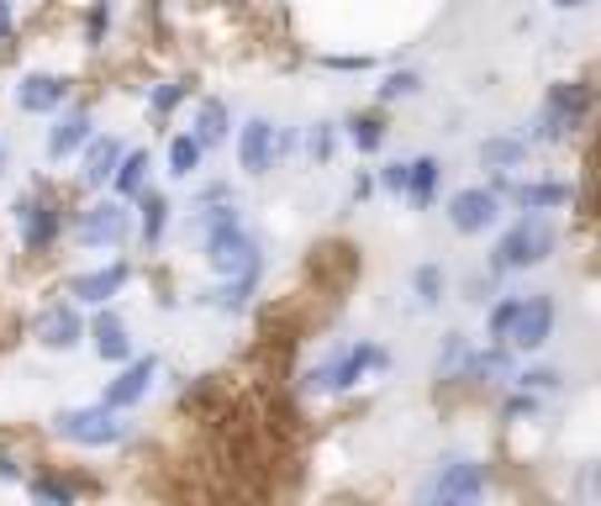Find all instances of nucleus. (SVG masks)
Returning <instances> with one entry per match:
<instances>
[{"label":"nucleus","instance_id":"nucleus-1","mask_svg":"<svg viewBox=\"0 0 601 506\" xmlns=\"http://www.w3.org/2000/svg\"><path fill=\"white\" fill-rule=\"evenodd\" d=\"M554 244H560L554 222H549L543 211H522L518 222H512L496 238V254H491V264H496V269H533V264H543L549 254H554Z\"/></svg>","mask_w":601,"mask_h":506},{"label":"nucleus","instance_id":"nucleus-2","mask_svg":"<svg viewBox=\"0 0 601 506\" xmlns=\"http://www.w3.org/2000/svg\"><path fill=\"white\" fill-rule=\"evenodd\" d=\"M53 433L75 448H117L127 438V423H121L117 406L96 401V406H63V411H53Z\"/></svg>","mask_w":601,"mask_h":506},{"label":"nucleus","instance_id":"nucleus-3","mask_svg":"<svg viewBox=\"0 0 601 506\" xmlns=\"http://www.w3.org/2000/svg\"><path fill=\"white\" fill-rule=\"evenodd\" d=\"M385 365H391L385 348L364 338V344L343 348L333 359H322L317 369H306V390H317V396H343V390H354L364 375H375V369H385Z\"/></svg>","mask_w":601,"mask_h":506},{"label":"nucleus","instance_id":"nucleus-4","mask_svg":"<svg viewBox=\"0 0 601 506\" xmlns=\"http://www.w3.org/2000/svg\"><path fill=\"white\" fill-rule=\"evenodd\" d=\"M11 222H17V238H21V254H53V244L63 238V206L59 196H48V190H27L17 196L11 206Z\"/></svg>","mask_w":601,"mask_h":506},{"label":"nucleus","instance_id":"nucleus-5","mask_svg":"<svg viewBox=\"0 0 601 506\" xmlns=\"http://www.w3.org/2000/svg\"><path fill=\"white\" fill-rule=\"evenodd\" d=\"M127 238H132V201H121V196L85 206L80 222H75V244L90 248V254H100V248H121Z\"/></svg>","mask_w":601,"mask_h":506},{"label":"nucleus","instance_id":"nucleus-6","mask_svg":"<svg viewBox=\"0 0 601 506\" xmlns=\"http://www.w3.org/2000/svg\"><path fill=\"white\" fill-rule=\"evenodd\" d=\"M585 106H591V90H585V85H554L549 101H543V111H539V122H533V138L564 142L570 138V127L585 117Z\"/></svg>","mask_w":601,"mask_h":506},{"label":"nucleus","instance_id":"nucleus-7","mask_svg":"<svg viewBox=\"0 0 601 506\" xmlns=\"http://www.w3.org/2000/svg\"><path fill=\"white\" fill-rule=\"evenodd\" d=\"M69 90L75 85L53 75V69H27L17 85H11V101H17L21 117H53L59 106H69Z\"/></svg>","mask_w":601,"mask_h":506},{"label":"nucleus","instance_id":"nucleus-8","mask_svg":"<svg viewBox=\"0 0 601 506\" xmlns=\"http://www.w3.org/2000/svg\"><path fill=\"white\" fill-rule=\"evenodd\" d=\"M485 480H491V469L481 459H454L422 486V502H481Z\"/></svg>","mask_w":601,"mask_h":506},{"label":"nucleus","instance_id":"nucleus-9","mask_svg":"<svg viewBox=\"0 0 601 506\" xmlns=\"http://www.w3.org/2000/svg\"><path fill=\"white\" fill-rule=\"evenodd\" d=\"M32 338H38L48 354H69V348L85 344V311L75 301H48L32 323Z\"/></svg>","mask_w":601,"mask_h":506},{"label":"nucleus","instance_id":"nucleus-10","mask_svg":"<svg viewBox=\"0 0 601 506\" xmlns=\"http://www.w3.org/2000/svg\"><path fill=\"white\" fill-rule=\"evenodd\" d=\"M154 380H159V354H132V359L117 369V380L100 390V401L117 406V411H132V406L148 401Z\"/></svg>","mask_w":601,"mask_h":506},{"label":"nucleus","instance_id":"nucleus-11","mask_svg":"<svg viewBox=\"0 0 601 506\" xmlns=\"http://www.w3.org/2000/svg\"><path fill=\"white\" fill-rule=\"evenodd\" d=\"M90 132H96L90 106H59V111H53V127H48V142H42L48 163H69L85 142H90Z\"/></svg>","mask_w":601,"mask_h":506},{"label":"nucleus","instance_id":"nucleus-12","mask_svg":"<svg viewBox=\"0 0 601 506\" xmlns=\"http://www.w3.org/2000/svg\"><path fill=\"white\" fill-rule=\"evenodd\" d=\"M127 280H132V264L111 259V264H100V269L75 275V280H69V301L75 306H111L121 290H127Z\"/></svg>","mask_w":601,"mask_h":506},{"label":"nucleus","instance_id":"nucleus-13","mask_svg":"<svg viewBox=\"0 0 601 506\" xmlns=\"http://www.w3.org/2000/svg\"><path fill=\"white\" fill-rule=\"evenodd\" d=\"M496 217H501V196L485 190V185H470V190H460V196L449 201V222H454V232H464V238L491 232Z\"/></svg>","mask_w":601,"mask_h":506},{"label":"nucleus","instance_id":"nucleus-14","mask_svg":"<svg viewBox=\"0 0 601 506\" xmlns=\"http://www.w3.org/2000/svg\"><path fill=\"white\" fill-rule=\"evenodd\" d=\"M549 338H554V301H549V296H522L506 344H518L522 354H539Z\"/></svg>","mask_w":601,"mask_h":506},{"label":"nucleus","instance_id":"nucleus-15","mask_svg":"<svg viewBox=\"0 0 601 506\" xmlns=\"http://www.w3.org/2000/svg\"><path fill=\"white\" fill-rule=\"evenodd\" d=\"M238 169L254 175V180L275 169V122L269 117H248L238 127Z\"/></svg>","mask_w":601,"mask_h":506},{"label":"nucleus","instance_id":"nucleus-16","mask_svg":"<svg viewBox=\"0 0 601 506\" xmlns=\"http://www.w3.org/2000/svg\"><path fill=\"white\" fill-rule=\"evenodd\" d=\"M491 190L506 196L512 206H522V211H554V206H570V185H554V180H496Z\"/></svg>","mask_w":601,"mask_h":506},{"label":"nucleus","instance_id":"nucleus-17","mask_svg":"<svg viewBox=\"0 0 601 506\" xmlns=\"http://www.w3.org/2000/svg\"><path fill=\"white\" fill-rule=\"evenodd\" d=\"M85 333L96 338V354L106 359V365H127V359L138 354V348H132V333H127V323H121V317L111 311V306H100V311H96V323L85 327Z\"/></svg>","mask_w":601,"mask_h":506},{"label":"nucleus","instance_id":"nucleus-18","mask_svg":"<svg viewBox=\"0 0 601 506\" xmlns=\"http://www.w3.org/2000/svg\"><path fill=\"white\" fill-rule=\"evenodd\" d=\"M75 159H80V185L85 190H106V185H111V169H117V159H121V142L90 132V142H85Z\"/></svg>","mask_w":601,"mask_h":506},{"label":"nucleus","instance_id":"nucleus-19","mask_svg":"<svg viewBox=\"0 0 601 506\" xmlns=\"http://www.w3.org/2000/svg\"><path fill=\"white\" fill-rule=\"evenodd\" d=\"M148 169H154V153H148V148H121L117 169H111V196L138 201L142 190H148Z\"/></svg>","mask_w":601,"mask_h":506},{"label":"nucleus","instance_id":"nucleus-20","mask_svg":"<svg viewBox=\"0 0 601 506\" xmlns=\"http://www.w3.org/2000/svg\"><path fill=\"white\" fill-rule=\"evenodd\" d=\"M200 138V148L211 153V148H221V142L233 138V111H227V101L221 96H206V101L196 106V127H190Z\"/></svg>","mask_w":601,"mask_h":506},{"label":"nucleus","instance_id":"nucleus-21","mask_svg":"<svg viewBox=\"0 0 601 506\" xmlns=\"http://www.w3.org/2000/svg\"><path fill=\"white\" fill-rule=\"evenodd\" d=\"M132 206H138V238L148 248H159L164 244V227H169V211H175L169 196H164V190H142Z\"/></svg>","mask_w":601,"mask_h":506},{"label":"nucleus","instance_id":"nucleus-22","mask_svg":"<svg viewBox=\"0 0 601 506\" xmlns=\"http://www.w3.org/2000/svg\"><path fill=\"white\" fill-rule=\"evenodd\" d=\"M254 290H259V269H248V275H227V280H221L217 290H206L200 301L217 306V311H243Z\"/></svg>","mask_w":601,"mask_h":506},{"label":"nucleus","instance_id":"nucleus-23","mask_svg":"<svg viewBox=\"0 0 601 506\" xmlns=\"http://www.w3.org/2000/svg\"><path fill=\"white\" fill-rule=\"evenodd\" d=\"M200 163H206V148L196 132H175L169 138V180H196Z\"/></svg>","mask_w":601,"mask_h":506},{"label":"nucleus","instance_id":"nucleus-24","mask_svg":"<svg viewBox=\"0 0 601 506\" xmlns=\"http://www.w3.org/2000/svg\"><path fill=\"white\" fill-rule=\"evenodd\" d=\"M439 175H443V163L433 159V153H422V159L406 163V196L417 206L433 201V190H439Z\"/></svg>","mask_w":601,"mask_h":506},{"label":"nucleus","instance_id":"nucleus-25","mask_svg":"<svg viewBox=\"0 0 601 506\" xmlns=\"http://www.w3.org/2000/svg\"><path fill=\"white\" fill-rule=\"evenodd\" d=\"M481 159L491 163V169H518V163L528 159V142H522V138H485L481 142Z\"/></svg>","mask_w":601,"mask_h":506},{"label":"nucleus","instance_id":"nucleus-26","mask_svg":"<svg viewBox=\"0 0 601 506\" xmlns=\"http://www.w3.org/2000/svg\"><path fill=\"white\" fill-rule=\"evenodd\" d=\"M21 486H27L32 502H48V506H69V502H75V486L59 480V475H32V480H21Z\"/></svg>","mask_w":601,"mask_h":506},{"label":"nucleus","instance_id":"nucleus-27","mask_svg":"<svg viewBox=\"0 0 601 506\" xmlns=\"http://www.w3.org/2000/svg\"><path fill=\"white\" fill-rule=\"evenodd\" d=\"M522 296H501L496 306H491V317H485V338L491 344H506V333H512V317H518Z\"/></svg>","mask_w":601,"mask_h":506},{"label":"nucleus","instance_id":"nucleus-28","mask_svg":"<svg viewBox=\"0 0 601 506\" xmlns=\"http://www.w3.org/2000/svg\"><path fill=\"white\" fill-rule=\"evenodd\" d=\"M185 96H190V85H185V80H164V85H154V90H148V111H154V117L164 122V117H169V111H175Z\"/></svg>","mask_w":601,"mask_h":506},{"label":"nucleus","instance_id":"nucleus-29","mask_svg":"<svg viewBox=\"0 0 601 506\" xmlns=\"http://www.w3.org/2000/svg\"><path fill=\"white\" fill-rule=\"evenodd\" d=\"M443 285H449V275H443L439 264H422L417 275H412V290L422 296V306H439L443 301Z\"/></svg>","mask_w":601,"mask_h":506},{"label":"nucleus","instance_id":"nucleus-30","mask_svg":"<svg viewBox=\"0 0 601 506\" xmlns=\"http://www.w3.org/2000/svg\"><path fill=\"white\" fill-rule=\"evenodd\" d=\"M111 32V0H90V11H85V48H100Z\"/></svg>","mask_w":601,"mask_h":506},{"label":"nucleus","instance_id":"nucleus-31","mask_svg":"<svg viewBox=\"0 0 601 506\" xmlns=\"http://www.w3.org/2000/svg\"><path fill=\"white\" fill-rule=\"evenodd\" d=\"M348 142H354L359 153H375L385 142V127L375 122V117H354V122H348Z\"/></svg>","mask_w":601,"mask_h":506},{"label":"nucleus","instance_id":"nucleus-32","mask_svg":"<svg viewBox=\"0 0 601 506\" xmlns=\"http://www.w3.org/2000/svg\"><path fill=\"white\" fill-rule=\"evenodd\" d=\"M417 75H406V69H401V75H385V85H381V101H401V96H417Z\"/></svg>","mask_w":601,"mask_h":506},{"label":"nucleus","instance_id":"nucleus-33","mask_svg":"<svg viewBox=\"0 0 601 506\" xmlns=\"http://www.w3.org/2000/svg\"><path fill=\"white\" fill-rule=\"evenodd\" d=\"M306 153H312V159H317V163H327V159H333V127H327V122H317V127H312V138H306Z\"/></svg>","mask_w":601,"mask_h":506},{"label":"nucleus","instance_id":"nucleus-34","mask_svg":"<svg viewBox=\"0 0 601 506\" xmlns=\"http://www.w3.org/2000/svg\"><path fill=\"white\" fill-rule=\"evenodd\" d=\"M470 375H512V365H506V354L491 348V354H475L470 359Z\"/></svg>","mask_w":601,"mask_h":506},{"label":"nucleus","instance_id":"nucleus-35","mask_svg":"<svg viewBox=\"0 0 601 506\" xmlns=\"http://www.w3.org/2000/svg\"><path fill=\"white\" fill-rule=\"evenodd\" d=\"M533 411H539V396H533V390H522V396H512V401L501 406L506 423H522V417H533Z\"/></svg>","mask_w":601,"mask_h":506},{"label":"nucleus","instance_id":"nucleus-36","mask_svg":"<svg viewBox=\"0 0 601 506\" xmlns=\"http://www.w3.org/2000/svg\"><path fill=\"white\" fill-rule=\"evenodd\" d=\"M460 365H464V338L449 333V344L439 348V375H449V369H460Z\"/></svg>","mask_w":601,"mask_h":506},{"label":"nucleus","instance_id":"nucleus-37","mask_svg":"<svg viewBox=\"0 0 601 506\" xmlns=\"http://www.w3.org/2000/svg\"><path fill=\"white\" fill-rule=\"evenodd\" d=\"M518 385L522 390H549V385H560V375H554V369H522Z\"/></svg>","mask_w":601,"mask_h":506},{"label":"nucleus","instance_id":"nucleus-38","mask_svg":"<svg viewBox=\"0 0 601 506\" xmlns=\"http://www.w3.org/2000/svg\"><path fill=\"white\" fill-rule=\"evenodd\" d=\"M381 190H385V196H401V190H406V163H385V169H381Z\"/></svg>","mask_w":601,"mask_h":506},{"label":"nucleus","instance_id":"nucleus-39","mask_svg":"<svg viewBox=\"0 0 601 506\" xmlns=\"http://www.w3.org/2000/svg\"><path fill=\"white\" fill-rule=\"evenodd\" d=\"M17 32V0H0V42Z\"/></svg>","mask_w":601,"mask_h":506},{"label":"nucleus","instance_id":"nucleus-40","mask_svg":"<svg viewBox=\"0 0 601 506\" xmlns=\"http://www.w3.org/2000/svg\"><path fill=\"white\" fill-rule=\"evenodd\" d=\"M327 69H370V59L364 53H333V59H322Z\"/></svg>","mask_w":601,"mask_h":506},{"label":"nucleus","instance_id":"nucleus-41","mask_svg":"<svg viewBox=\"0 0 601 506\" xmlns=\"http://www.w3.org/2000/svg\"><path fill=\"white\" fill-rule=\"evenodd\" d=\"M0 480H6V486H21V465L6 454V448H0Z\"/></svg>","mask_w":601,"mask_h":506},{"label":"nucleus","instance_id":"nucleus-42","mask_svg":"<svg viewBox=\"0 0 601 506\" xmlns=\"http://www.w3.org/2000/svg\"><path fill=\"white\" fill-rule=\"evenodd\" d=\"M560 11H585V6H597V0H554Z\"/></svg>","mask_w":601,"mask_h":506},{"label":"nucleus","instance_id":"nucleus-43","mask_svg":"<svg viewBox=\"0 0 601 506\" xmlns=\"http://www.w3.org/2000/svg\"><path fill=\"white\" fill-rule=\"evenodd\" d=\"M0 175H6V142H0Z\"/></svg>","mask_w":601,"mask_h":506}]
</instances>
